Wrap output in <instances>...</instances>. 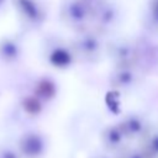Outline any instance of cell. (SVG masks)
Listing matches in <instances>:
<instances>
[{
	"mask_svg": "<svg viewBox=\"0 0 158 158\" xmlns=\"http://www.w3.org/2000/svg\"><path fill=\"white\" fill-rule=\"evenodd\" d=\"M101 139L104 147L111 152H121L122 149H125V142L127 141L123 133L121 132L118 125L107 127L102 132Z\"/></svg>",
	"mask_w": 158,
	"mask_h": 158,
	"instance_id": "6da1fadb",
	"label": "cell"
},
{
	"mask_svg": "<svg viewBox=\"0 0 158 158\" xmlns=\"http://www.w3.org/2000/svg\"><path fill=\"white\" fill-rule=\"evenodd\" d=\"M117 125H118L121 132L123 133V136L126 137V139H132V138H137V137L139 138L148 128L146 126L144 121L137 116L126 117L123 121H121Z\"/></svg>",
	"mask_w": 158,
	"mask_h": 158,
	"instance_id": "7a4b0ae2",
	"label": "cell"
},
{
	"mask_svg": "<svg viewBox=\"0 0 158 158\" xmlns=\"http://www.w3.org/2000/svg\"><path fill=\"white\" fill-rule=\"evenodd\" d=\"M139 153L143 158H158V130L147 128V131L139 137Z\"/></svg>",
	"mask_w": 158,
	"mask_h": 158,
	"instance_id": "3957f363",
	"label": "cell"
},
{
	"mask_svg": "<svg viewBox=\"0 0 158 158\" xmlns=\"http://www.w3.org/2000/svg\"><path fill=\"white\" fill-rule=\"evenodd\" d=\"M22 147H23L22 149L27 157L36 158L40 154H42V152H43V141L40 136L31 135V136L25 138Z\"/></svg>",
	"mask_w": 158,
	"mask_h": 158,
	"instance_id": "277c9868",
	"label": "cell"
},
{
	"mask_svg": "<svg viewBox=\"0 0 158 158\" xmlns=\"http://www.w3.org/2000/svg\"><path fill=\"white\" fill-rule=\"evenodd\" d=\"M99 42L94 37H84L78 42V51L84 56V58H94L99 52Z\"/></svg>",
	"mask_w": 158,
	"mask_h": 158,
	"instance_id": "5b68a950",
	"label": "cell"
},
{
	"mask_svg": "<svg viewBox=\"0 0 158 158\" xmlns=\"http://www.w3.org/2000/svg\"><path fill=\"white\" fill-rule=\"evenodd\" d=\"M133 80H135L133 72H132V69L130 67H126V65H122L112 75V84L115 86H117V88L128 86Z\"/></svg>",
	"mask_w": 158,
	"mask_h": 158,
	"instance_id": "8992f818",
	"label": "cell"
},
{
	"mask_svg": "<svg viewBox=\"0 0 158 158\" xmlns=\"http://www.w3.org/2000/svg\"><path fill=\"white\" fill-rule=\"evenodd\" d=\"M117 158H143V156L139 153L138 149H128V148H125L121 152H118Z\"/></svg>",
	"mask_w": 158,
	"mask_h": 158,
	"instance_id": "52a82bcc",
	"label": "cell"
},
{
	"mask_svg": "<svg viewBox=\"0 0 158 158\" xmlns=\"http://www.w3.org/2000/svg\"><path fill=\"white\" fill-rule=\"evenodd\" d=\"M151 14L154 23H158V0H152L151 4Z\"/></svg>",
	"mask_w": 158,
	"mask_h": 158,
	"instance_id": "ba28073f",
	"label": "cell"
}]
</instances>
